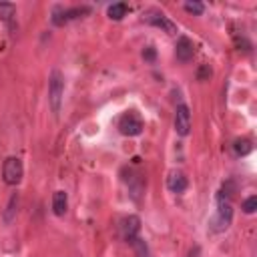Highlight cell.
Listing matches in <instances>:
<instances>
[{"mask_svg":"<svg viewBox=\"0 0 257 257\" xmlns=\"http://www.w3.org/2000/svg\"><path fill=\"white\" fill-rule=\"evenodd\" d=\"M233 221V205H231V197L225 195L223 191H219L217 195V211L215 215L211 217V223H209V229L213 233H223L229 229Z\"/></svg>","mask_w":257,"mask_h":257,"instance_id":"1","label":"cell"},{"mask_svg":"<svg viewBox=\"0 0 257 257\" xmlns=\"http://www.w3.org/2000/svg\"><path fill=\"white\" fill-rule=\"evenodd\" d=\"M62 94H64V78H62L60 70L54 68L50 72V78H48V102H50L52 112H58L60 110Z\"/></svg>","mask_w":257,"mask_h":257,"instance_id":"2","label":"cell"},{"mask_svg":"<svg viewBox=\"0 0 257 257\" xmlns=\"http://www.w3.org/2000/svg\"><path fill=\"white\" fill-rule=\"evenodd\" d=\"M22 175H24V167H22V161L18 157H8L2 165V179L6 185H18L22 181Z\"/></svg>","mask_w":257,"mask_h":257,"instance_id":"3","label":"cell"},{"mask_svg":"<svg viewBox=\"0 0 257 257\" xmlns=\"http://www.w3.org/2000/svg\"><path fill=\"white\" fill-rule=\"evenodd\" d=\"M90 12V8L88 6H74V8H62V6H54V10H52V24H56V26H62V24H66L68 20H72V18H80L82 14H88Z\"/></svg>","mask_w":257,"mask_h":257,"instance_id":"4","label":"cell"},{"mask_svg":"<svg viewBox=\"0 0 257 257\" xmlns=\"http://www.w3.org/2000/svg\"><path fill=\"white\" fill-rule=\"evenodd\" d=\"M118 131L124 135V137H137L143 133V118L135 112V110H128L120 116L118 120Z\"/></svg>","mask_w":257,"mask_h":257,"instance_id":"5","label":"cell"},{"mask_svg":"<svg viewBox=\"0 0 257 257\" xmlns=\"http://www.w3.org/2000/svg\"><path fill=\"white\" fill-rule=\"evenodd\" d=\"M143 20L153 24V26H157V28H161L167 34H177V24L171 18H167L163 12H159V10H147L143 14Z\"/></svg>","mask_w":257,"mask_h":257,"instance_id":"6","label":"cell"},{"mask_svg":"<svg viewBox=\"0 0 257 257\" xmlns=\"http://www.w3.org/2000/svg\"><path fill=\"white\" fill-rule=\"evenodd\" d=\"M175 131L181 137H187L191 131V110L185 102L177 104V108H175Z\"/></svg>","mask_w":257,"mask_h":257,"instance_id":"7","label":"cell"},{"mask_svg":"<svg viewBox=\"0 0 257 257\" xmlns=\"http://www.w3.org/2000/svg\"><path fill=\"white\" fill-rule=\"evenodd\" d=\"M139 233H141V219L137 215L124 217L122 223H120V235H122V239L126 243H131L135 237H139Z\"/></svg>","mask_w":257,"mask_h":257,"instance_id":"8","label":"cell"},{"mask_svg":"<svg viewBox=\"0 0 257 257\" xmlns=\"http://www.w3.org/2000/svg\"><path fill=\"white\" fill-rule=\"evenodd\" d=\"M175 54H177V60L189 62V60H193V56H195V44H193L187 36H181V38L177 40Z\"/></svg>","mask_w":257,"mask_h":257,"instance_id":"9","label":"cell"},{"mask_svg":"<svg viewBox=\"0 0 257 257\" xmlns=\"http://www.w3.org/2000/svg\"><path fill=\"white\" fill-rule=\"evenodd\" d=\"M167 187H169V191H171V193L181 195V193H185V191H187L189 181H187L185 173H181V171H171V173H169V177H167Z\"/></svg>","mask_w":257,"mask_h":257,"instance_id":"10","label":"cell"},{"mask_svg":"<svg viewBox=\"0 0 257 257\" xmlns=\"http://www.w3.org/2000/svg\"><path fill=\"white\" fill-rule=\"evenodd\" d=\"M124 183L128 185V195L139 203V201H141V195H143V191H145V183H143L141 175H135L133 171H128V179L124 177Z\"/></svg>","mask_w":257,"mask_h":257,"instance_id":"11","label":"cell"},{"mask_svg":"<svg viewBox=\"0 0 257 257\" xmlns=\"http://www.w3.org/2000/svg\"><path fill=\"white\" fill-rule=\"evenodd\" d=\"M66 209H68V197H66V193L64 191H54V195H52V213L56 217H62L66 213Z\"/></svg>","mask_w":257,"mask_h":257,"instance_id":"12","label":"cell"},{"mask_svg":"<svg viewBox=\"0 0 257 257\" xmlns=\"http://www.w3.org/2000/svg\"><path fill=\"white\" fill-rule=\"evenodd\" d=\"M14 18H16V6L10 2H0V20L6 22L10 28H14Z\"/></svg>","mask_w":257,"mask_h":257,"instance_id":"13","label":"cell"},{"mask_svg":"<svg viewBox=\"0 0 257 257\" xmlns=\"http://www.w3.org/2000/svg\"><path fill=\"white\" fill-rule=\"evenodd\" d=\"M126 12H128V6H126L124 2H114V4H110L108 10H106V14H108L110 20H122V18L126 16Z\"/></svg>","mask_w":257,"mask_h":257,"instance_id":"14","label":"cell"},{"mask_svg":"<svg viewBox=\"0 0 257 257\" xmlns=\"http://www.w3.org/2000/svg\"><path fill=\"white\" fill-rule=\"evenodd\" d=\"M128 245L133 247L135 257H151V251H149V245H147V241H145V239L135 237V239H133Z\"/></svg>","mask_w":257,"mask_h":257,"instance_id":"15","label":"cell"},{"mask_svg":"<svg viewBox=\"0 0 257 257\" xmlns=\"http://www.w3.org/2000/svg\"><path fill=\"white\" fill-rule=\"evenodd\" d=\"M233 149H235V153H237V155H247V153H251L253 145H251V141H249V139H237V141H235V145H233Z\"/></svg>","mask_w":257,"mask_h":257,"instance_id":"16","label":"cell"},{"mask_svg":"<svg viewBox=\"0 0 257 257\" xmlns=\"http://www.w3.org/2000/svg\"><path fill=\"white\" fill-rule=\"evenodd\" d=\"M16 207H18V197H16V195H12V199H10L8 207H6V213H4V221H6V223H12V219H14L16 211H18Z\"/></svg>","mask_w":257,"mask_h":257,"instance_id":"17","label":"cell"},{"mask_svg":"<svg viewBox=\"0 0 257 257\" xmlns=\"http://www.w3.org/2000/svg\"><path fill=\"white\" fill-rule=\"evenodd\" d=\"M241 209L247 213V215H251V213H255V209H257V197L255 195H251V197H247L245 201H243V205H241Z\"/></svg>","mask_w":257,"mask_h":257,"instance_id":"18","label":"cell"},{"mask_svg":"<svg viewBox=\"0 0 257 257\" xmlns=\"http://www.w3.org/2000/svg\"><path fill=\"white\" fill-rule=\"evenodd\" d=\"M185 10L187 12H191V14H203V10H205V6L201 4V2H185Z\"/></svg>","mask_w":257,"mask_h":257,"instance_id":"19","label":"cell"},{"mask_svg":"<svg viewBox=\"0 0 257 257\" xmlns=\"http://www.w3.org/2000/svg\"><path fill=\"white\" fill-rule=\"evenodd\" d=\"M143 58H145V60H149V62H155V58H157L155 48H153V46H147V48L143 50Z\"/></svg>","mask_w":257,"mask_h":257,"instance_id":"20","label":"cell"},{"mask_svg":"<svg viewBox=\"0 0 257 257\" xmlns=\"http://www.w3.org/2000/svg\"><path fill=\"white\" fill-rule=\"evenodd\" d=\"M187 257H199V247H195V249H191Z\"/></svg>","mask_w":257,"mask_h":257,"instance_id":"21","label":"cell"}]
</instances>
